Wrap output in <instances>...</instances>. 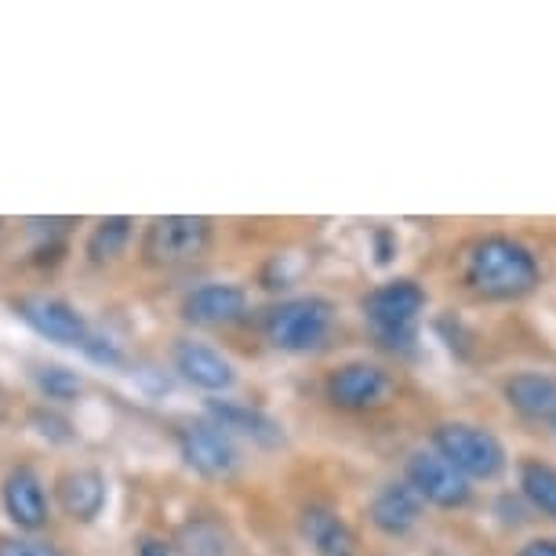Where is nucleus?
Returning <instances> with one entry per match:
<instances>
[{
    "label": "nucleus",
    "mask_w": 556,
    "mask_h": 556,
    "mask_svg": "<svg viewBox=\"0 0 556 556\" xmlns=\"http://www.w3.org/2000/svg\"><path fill=\"white\" fill-rule=\"evenodd\" d=\"M55 495H59V506L66 513L70 520L77 523H91L102 517L106 509V477L91 466H73V469H62L59 480H55Z\"/></svg>",
    "instance_id": "obj_12"
},
{
    "label": "nucleus",
    "mask_w": 556,
    "mask_h": 556,
    "mask_svg": "<svg viewBox=\"0 0 556 556\" xmlns=\"http://www.w3.org/2000/svg\"><path fill=\"white\" fill-rule=\"evenodd\" d=\"M207 415H212V422L218 429H226L229 437L251 440V444L273 447L285 440V429H280L277 418H269L266 412H258V407H248L237 401H212L207 404Z\"/></svg>",
    "instance_id": "obj_15"
},
{
    "label": "nucleus",
    "mask_w": 556,
    "mask_h": 556,
    "mask_svg": "<svg viewBox=\"0 0 556 556\" xmlns=\"http://www.w3.org/2000/svg\"><path fill=\"white\" fill-rule=\"evenodd\" d=\"M506 401L523 418H542L549 422L556 415V375L549 371H520L506 382Z\"/></svg>",
    "instance_id": "obj_16"
},
{
    "label": "nucleus",
    "mask_w": 556,
    "mask_h": 556,
    "mask_svg": "<svg viewBox=\"0 0 556 556\" xmlns=\"http://www.w3.org/2000/svg\"><path fill=\"white\" fill-rule=\"evenodd\" d=\"M248 295L237 285H201L182 299V317L197 328H226L244 320Z\"/></svg>",
    "instance_id": "obj_13"
},
{
    "label": "nucleus",
    "mask_w": 556,
    "mask_h": 556,
    "mask_svg": "<svg viewBox=\"0 0 556 556\" xmlns=\"http://www.w3.org/2000/svg\"><path fill=\"white\" fill-rule=\"evenodd\" d=\"M390 379H386L382 367L375 364H345L339 371H331L328 379V396L334 407H345V412H364V407H375L390 396Z\"/></svg>",
    "instance_id": "obj_11"
},
{
    "label": "nucleus",
    "mask_w": 556,
    "mask_h": 556,
    "mask_svg": "<svg viewBox=\"0 0 556 556\" xmlns=\"http://www.w3.org/2000/svg\"><path fill=\"white\" fill-rule=\"evenodd\" d=\"M178 451H182L186 466L207 480H226L240 469V451L233 437L215 422H190L178 429Z\"/></svg>",
    "instance_id": "obj_6"
},
{
    "label": "nucleus",
    "mask_w": 556,
    "mask_h": 556,
    "mask_svg": "<svg viewBox=\"0 0 556 556\" xmlns=\"http://www.w3.org/2000/svg\"><path fill=\"white\" fill-rule=\"evenodd\" d=\"M37 386L40 393L48 396V401H77L84 393V379L77 371H70V367H59V364H48L37 371Z\"/></svg>",
    "instance_id": "obj_20"
},
{
    "label": "nucleus",
    "mask_w": 556,
    "mask_h": 556,
    "mask_svg": "<svg viewBox=\"0 0 556 556\" xmlns=\"http://www.w3.org/2000/svg\"><path fill=\"white\" fill-rule=\"evenodd\" d=\"M549 429H553V433H556V415L549 418Z\"/></svg>",
    "instance_id": "obj_24"
},
{
    "label": "nucleus",
    "mask_w": 556,
    "mask_h": 556,
    "mask_svg": "<svg viewBox=\"0 0 556 556\" xmlns=\"http://www.w3.org/2000/svg\"><path fill=\"white\" fill-rule=\"evenodd\" d=\"M175 371L204 393H226V390H233V382H237L233 361L218 353L215 345H204L193 339H182L175 345Z\"/></svg>",
    "instance_id": "obj_10"
},
{
    "label": "nucleus",
    "mask_w": 556,
    "mask_h": 556,
    "mask_svg": "<svg viewBox=\"0 0 556 556\" xmlns=\"http://www.w3.org/2000/svg\"><path fill=\"white\" fill-rule=\"evenodd\" d=\"M331 317L334 306L320 295H306V299H288L280 306H273L262 320V331L266 339L285 353H309L324 345L331 331Z\"/></svg>",
    "instance_id": "obj_2"
},
{
    "label": "nucleus",
    "mask_w": 556,
    "mask_h": 556,
    "mask_svg": "<svg viewBox=\"0 0 556 556\" xmlns=\"http://www.w3.org/2000/svg\"><path fill=\"white\" fill-rule=\"evenodd\" d=\"M302 534L320 556H350L353 549V531L345 528V520L331 509H306L302 513Z\"/></svg>",
    "instance_id": "obj_17"
},
{
    "label": "nucleus",
    "mask_w": 556,
    "mask_h": 556,
    "mask_svg": "<svg viewBox=\"0 0 556 556\" xmlns=\"http://www.w3.org/2000/svg\"><path fill=\"white\" fill-rule=\"evenodd\" d=\"M0 556H66L59 545L45 539H23V534H4L0 539Z\"/></svg>",
    "instance_id": "obj_21"
},
{
    "label": "nucleus",
    "mask_w": 556,
    "mask_h": 556,
    "mask_svg": "<svg viewBox=\"0 0 556 556\" xmlns=\"http://www.w3.org/2000/svg\"><path fill=\"white\" fill-rule=\"evenodd\" d=\"M18 317H23L37 334H45L48 342L70 345V350H84L91 342V328L84 320L77 306H70L66 299L55 295H26L18 299Z\"/></svg>",
    "instance_id": "obj_7"
},
{
    "label": "nucleus",
    "mask_w": 556,
    "mask_h": 556,
    "mask_svg": "<svg viewBox=\"0 0 556 556\" xmlns=\"http://www.w3.org/2000/svg\"><path fill=\"white\" fill-rule=\"evenodd\" d=\"M466 277L469 285L491 299H513V295H528L539 285V262L517 240L488 237L469 251Z\"/></svg>",
    "instance_id": "obj_1"
},
{
    "label": "nucleus",
    "mask_w": 556,
    "mask_h": 556,
    "mask_svg": "<svg viewBox=\"0 0 556 556\" xmlns=\"http://www.w3.org/2000/svg\"><path fill=\"white\" fill-rule=\"evenodd\" d=\"M422 309H426V295L412 280H390V285L375 288L364 299V317L371 324V331L386 345H393V350H407L415 342Z\"/></svg>",
    "instance_id": "obj_3"
},
{
    "label": "nucleus",
    "mask_w": 556,
    "mask_h": 556,
    "mask_svg": "<svg viewBox=\"0 0 556 556\" xmlns=\"http://www.w3.org/2000/svg\"><path fill=\"white\" fill-rule=\"evenodd\" d=\"M407 484H412L426 502H437V506H466L469 502V484L466 477L458 473L451 462L440 455V451H415L407 458Z\"/></svg>",
    "instance_id": "obj_8"
},
{
    "label": "nucleus",
    "mask_w": 556,
    "mask_h": 556,
    "mask_svg": "<svg viewBox=\"0 0 556 556\" xmlns=\"http://www.w3.org/2000/svg\"><path fill=\"white\" fill-rule=\"evenodd\" d=\"M0 502H4L8 520L18 531H40L48 523V491L34 466H15L0 484Z\"/></svg>",
    "instance_id": "obj_9"
},
{
    "label": "nucleus",
    "mask_w": 556,
    "mask_h": 556,
    "mask_svg": "<svg viewBox=\"0 0 556 556\" xmlns=\"http://www.w3.org/2000/svg\"><path fill=\"white\" fill-rule=\"evenodd\" d=\"M437 451L444 455L462 477L495 480L506 469V447L495 433L469 422H444L437 429Z\"/></svg>",
    "instance_id": "obj_4"
},
{
    "label": "nucleus",
    "mask_w": 556,
    "mask_h": 556,
    "mask_svg": "<svg viewBox=\"0 0 556 556\" xmlns=\"http://www.w3.org/2000/svg\"><path fill=\"white\" fill-rule=\"evenodd\" d=\"M422 506L426 498L418 495V491L407 484H382L379 491H375L371 506H367V513H371V523L386 534H407L412 528H418V520H422Z\"/></svg>",
    "instance_id": "obj_14"
},
{
    "label": "nucleus",
    "mask_w": 556,
    "mask_h": 556,
    "mask_svg": "<svg viewBox=\"0 0 556 556\" xmlns=\"http://www.w3.org/2000/svg\"><path fill=\"white\" fill-rule=\"evenodd\" d=\"M207 240H212V223L207 218H193V215L153 218L142 237V258L150 266L175 269L201 258L207 251Z\"/></svg>",
    "instance_id": "obj_5"
},
{
    "label": "nucleus",
    "mask_w": 556,
    "mask_h": 556,
    "mask_svg": "<svg viewBox=\"0 0 556 556\" xmlns=\"http://www.w3.org/2000/svg\"><path fill=\"white\" fill-rule=\"evenodd\" d=\"M520 556H556V539H534L523 545Z\"/></svg>",
    "instance_id": "obj_23"
},
{
    "label": "nucleus",
    "mask_w": 556,
    "mask_h": 556,
    "mask_svg": "<svg viewBox=\"0 0 556 556\" xmlns=\"http://www.w3.org/2000/svg\"><path fill=\"white\" fill-rule=\"evenodd\" d=\"M433 556H455V553H433Z\"/></svg>",
    "instance_id": "obj_25"
},
{
    "label": "nucleus",
    "mask_w": 556,
    "mask_h": 556,
    "mask_svg": "<svg viewBox=\"0 0 556 556\" xmlns=\"http://www.w3.org/2000/svg\"><path fill=\"white\" fill-rule=\"evenodd\" d=\"M520 491L528 495L534 509H542L545 517L556 520V469L545 466L539 458L520 462Z\"/></svg>",
    "instance_id": "obj_19"
},
{
    "label": "nucleus",
    "mask_w": 556,
    "mask_h": 556,
    "mask_svg": "<svg viewBox=\"0 0 556 556\" xmlns=\"http://www.w3.org/2000/svg\"><path fill=\"white\" fill-rule=\"evenodd\" d=\"M139 556H182V553H178L175 545L164 542V539H142Z\"/></svg>",
    "instance_id": "obj_22"
},
{
    "label": "nucleus",
    "mask_w": 556,
    "mask_h": 556,
    "mask_svg": "<svg viewBox=\"0 0 556 556\" xmlns=\"http://www.w3.org/2000/svg\"><path fill=\"white\" fill-rule=\"evenodd\" d=\"M131 240V218H102L96 229L88 233V244H84V255H88L91 266H106V262H117L124 255Z\"/></svg>",
    "instance_id": "obj_18"
}]
</instances>
